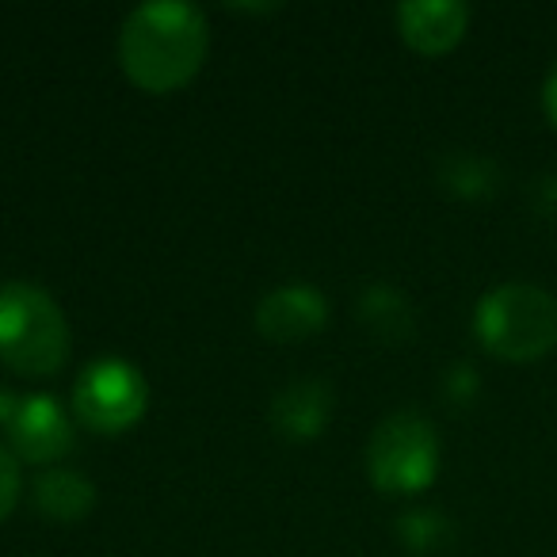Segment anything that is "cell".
Returning a JSON list of instances; mask_svg holds the SVG:
<instances>
[{
	"mask_svg": "<svg viewBox=\"0 0 557 557\" xmlns=\"http://www.w3.org/2000/svg\"><path fill=\"white\" fill-rule=\"evenodd\" d=\"M210 47L207 16L184 0L138 4L119 27V65L141 92H176L202 70Z\"/></svg>",
	"mask_w": 557,
	"mask_h": 557,
	"instance_id": "6da1fadb",
	"label": "cell"
},
{
	"mask_svg": "<svg viewBox=\"0 0 557 557\" xmlns=\"http://www.w3.org/2000/svg\"><path fill=\"white\" fill-rule=\"evenodd\" d=\"M70 321L35 283H0V363L27 379H50L70 363Z\"/></svg>",
	"mask_w": 557,
	"mask_h": 557,
	"instance_id": "7a4b0ae2",
	"label": "cell"
},
{
	"mask_svg": "<svg viewBox=\"0 0 557 557\" xmlns=\"http://www.w3.org/2000/svg\"><path fill=\"white\" fill-rule=\"evenodd\" d=\"M473 333L488 356L534 363L557 348V298L531 283H504L478 302Z\"/></svg>",
	"mask_w": 557,
	"mask_h": 557,
	"instance_id": "3957f363",
	"label": "cell"
},
{
	"mask_svg": "<svg viewBox=\"0 0 557 557\" xmlns=\"http://www.w3.org/2000/svg\"><path fill=\"white\" fill-rule=\"evenodd\" d=\"M367 473L382 493H420L440 473V435L432 420L412 409L389 412L379 420L367 443Z\"/></svg>",
	"mask_w": 557,
	"mask_h": 557,
	"instance_id": "277c9868",
	"label": "cell"
},
{
	"mask_svg": "<svg viewBox=\"0 0 557 557\" xmlns=\"http://www.w3.org/2000/svg\"><path fill=\"white\" fill-rule=\"evenodd\" d=\"M149 409V382L131 359L100 356L73 382V412L85 428L100 435H119L134 428Z\"/></svg>",
	"mask_w": 557,
	"mask_h": 557,
	"instance_id": "5b68a950",
	"label": "cell"
},
{
	"mask_svg": "<svg viewBox=\"0 0 557 557\" xmlns=\"http://www.w3.org/2000/svg\"><path fill=\"white\" fill-rule=\"evenodd\" d=\"M4 432H9L12 455L20 462H58V458H65L73 450V424L62 405H58V397L50 394L16 397Z\"/></svg>",
	"mask_w": 557,
	"mask_h": 557,
	"instance_id": "8992f818",
	"label": "cell"
},
{
	"mask_svg": "<svg viewBox=\"0 0 557 557\" xmlns=\"http://www.w3.org/2000/svg\"><path fill=\"white\" fill-rule=\"evenodd\" d=\"M325 321H329V298L318 287H306V283L275 287L256 306V329L268 341L278 344L310 341V336H318L325 329Z\"/></svg>",
	"mask_w": 557,
	"mask_h": 557,
	"instance_id": "52a82bcc",
	"label": "cell"
},
{
	"mask_svg": "<svg viewBox=\"0 0 557 557\" xmlns=\"http://www.w3.org/2000/svg\"><path fill=\"white\" fill-rule=\"evenodd\" d=\"M394 16L401 27V39L424 58H440L455 50L470 27V9L458 0H409Z\"/></svg>",
	"mask_w": 557,
	"mask_h": 557,
	"instance_id": "ba28073f",
	"label": "cell"
},
{
	"mask_svg": "<svg viewBox=\"0 0 557 557\" xmlns=\"http://www.w3.org/2000/svg\"><path fill=\"white\" fill-rule=\"evenodd\" d=\"M333 412V389L318 379H298L271 401V424L287 440H313Z\"/></svg>",
	"mask_w": 557,
	"mask_h": 557,
	"instance_id": "9c48e42d",
	"label": "cell"
},
{
	"mask_svg": "<svg viewBox=\"0 0 557 557\" xmlns=\"http://www.w3.org/2000/svg\"><path fill=\"white\" fill-rule=\"evenodd\" d=\"M35 504H39L42 516L62 519V523H77L92 511L96 504V488L88 478L73 470H47L35 481Z\"/></svg>",
	"mask_w": 557,
	"mask_h": 557,
	"instance_id": "30bf717a",
	"label": "cell"
},
{
	"mask_svg": "<svg viewBox=\"0 0 557 557\" xmlns=\"http://www.w3.org/2000/svg\"><path fill=\"white\" fill-rule=\"evenodd\" d=\"M20 488H24V478H20V458L0 443V523H4V519L12 516V508L20 504Z\"/></svg>",
	"mask_w": 557,
	"mask_h": 557,
	"instance_id": "8fae6325",
	"label": "cell"
},
{
	"mask_svg": "<svg viewBox=\"0 0 557 557\" xmlns=\"http://www.w3.org/2000/svg\"><path fill=\"white\" fill-rule=\"evenodd\" d=\"M539 207H542V214H546L549 222L557 225V176L542 180V195H539Z\"/></svg>",
	"mask_w": 557,
	"mask_h": 557,
	"instance_id": "7c38bea8",
	"label": "cell"
},
{
	"mask_svg": "<svg viewBox=\"0 0 557 557\" xmlns=\"http://www.w3.org/2000/svg\"><path fill=\"white\" fill-rule=\"evenodd\" d=\"M542 103H546V115H549V123H554V131H557V65L549 70V77H546V92H542Z\"/></svg>",
	"mask_w": 557,
	"mask_h": 557,
	"instance_id": "4fadbf2b",
	"label": "cell"
}]
</instances>
